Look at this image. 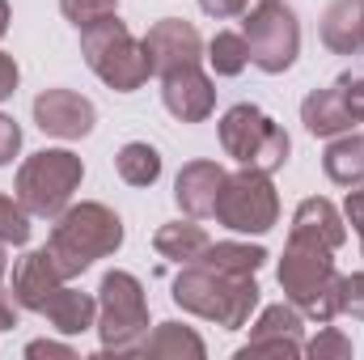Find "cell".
Listing matches in <instances>:
<instances>
[{
  "label": "cell",
  "mask_w": 364,
  "mask_h": 360,
  "mask_svg": "<svg viewBox=\"0 0 364 360\" xmlns=\"http://www.w3.org/2000/svg\"><path fill=\"white\" fill-rule=\"evenodd\" d=\"M174 301L186 314H199L225 331H242L259 309V284L255 275H229L208 263H186L174 280Z\"/></svg>",
  "instance_id": "1"
},
{
  "label": "cell",
  "mask_w": 364,
  "mask_h": 360,
  "mask_svg": "<svg viewBox=\"0 0 364 360\" xmlns=\"http://www.w3.org/2000/svg\"><path fill=\"white\" fill-rule=\"evenodd\" d=\"M123 246V221L106 208V203H68L60 216H55V229H51V259L55 268L64 271V280L81 275L85 268H93L97 259L114 255Z\"/></svg>",
  "instance_id": "2"
},
{
  "label": "cell",
  "mask_w": 364,
  "mask_h": 360,
  "mask_svg": "<svg viewBox=\"0 0 364 360\" xmlns=\"http://www.w3.org/2000/svg\"><path fill=\"white\" fill-rule=\"evenodd\" d=\"M335 250L305 242V238H288L284 259H279V288L284 297L301 309V318L314 322H331L339 314V284L343 275L335 271Z\"/></svg>",
  "instance_id": "3"
},
{
  "label": "cell",
  "mask_w": 364,
  "mask_h": 360,
  "mask_svg": "<svg viewBox=\"0 0 364 360\" xmlns=\"http://www.w3.org/2000/svg\"><path fill=\"white\" fill-rule=\"evenodd\" d=\"M81 55L93 68V77L102 85H110L114 93H136L149 77V55H144V43L132 38L127 21H119V13L102 17L81 30Z\"/></svg>",
  "instance_id": "4"
},
{
  "label": "cell",
  "mask_w": 364,
  "mask_h": 360,
  "mask_svg": "<svg viewBox=\"0 0 364 360\" xmlns=\"http://www.w3.org/2000/svg\"><path fill=\"white\" fill-rule=\"evenodd\" d=\"M220 149L237 166L275 174V170H284V162L292 153V140L267 110H259L255 102H237L220 115Z\"/></svg>",
  "instance_id": "5"
},
{
  "label": "cell",
  "mask_w": 364,
  "mask_h": 360,
  "mask_svg": "<svg viewBox=\"0 0 364 360\" xmlns=\"http://www.w3.org/2000/svg\"><path fill=\"white\" fill-rule=\"evenodd\" d=\"M81 179H85V162H81L73 149H43V153H34V157L21 162V170H17V191H13V195L26 203L30 216L55 221V216L73 203Z\"/></svg>",
  "instance_id": "6"
},
{
  "label": "cell",
  "mask_w": 364,
  "mask_h": 360,
  "mask_svg": "<svg viewBox=\"0 0 364 360\" xmlns=\"http://www.w3.org/2000/svg\"><path fill=\"white\" fill-rule=\"evenodd\" d=\"M97 335L102 352H136L149 335V301L132 271H106L97 284Z\"/></svg>",
  "instance_id": "7"
},
{
  "label": "cell",
  "mask_w": 364,
  "mask_h": 360,
  "mask_svg": "<svg viewBox=\"0 0 364 360\" xmlns=\"http://www.w3.org/2000/svg\"><path fill=\"white\" fill-rule=\"evenodd\" d=\"M242 34L250 47V64L267 77H279L301 55V21L284 0H255L242 13Z\"/></svg>",
  "instance_id": "8"
},
{
  "label": "cell",
  "mask_w": 364,
  "mask_h": 360,
  "mask_svg": "<svg viewBox=\"0 0 364 360\" xmlns=\"http://www.w3.org/2000/svg\"><path fill=\"white\" fill-rule=\"evenodd\" d=\"M212 216L233 233H267V229H275L279 195L272 186V174L250 170V166H242L237 174H225Z\"/></svg>",
  "instance_id": "9"
},
{
  "label": "cell",
  "mask_w": 364,
  "mask_h": 360,
  "mask_svg": "<svg viewBox=\"0 0 364 360\" xmlns=\"http://www.w3.org/2000/svg\"><path fill=\"white\" fill-rule=\"evenodd\" d=\"M34 123H38V132L55 136V140H81L93 132L97 110L77 90H43L34 97Z\"/></svg>",
  "instance_id": "10"
},
{
  "label": "cell",
  "mask_w": 364,
  "mask_h": 360,
  "mask_svg": "<svg viewBox=\"0 0 364 360\" xmlns=\"http://www.w3.org/2000/svg\"><path fill=\"white\" fill-rule=\"evenodd\" d=\"M301 309L288 301V305H267L250 331V344L237 348V356L250 360V356H279V360H292L305 352V339H301Z\"/></svg>",
  "instance_id": "11"
},
{
  "label": "cell",
  "mask_w": 364,
  "mask_h": 360,
  "mask_svg": "<svg viewBox=\"0 0 364 360\" xmlns=\"http://www.w3.org/2000/svg\"><path fill=\"white\" fill-rule=\"evenodd\" d=\"M140 43H144V55H149L153 77H166V73H174L182 64H199L203 60V38L182 17H161Z\"/></svg>",
  "instance_id": "12"
},
{
  "label": "cell",
  "mask_w": 364,
  "mask_h": 360,
  "mask_svg": "<svg viewBox=\"0 0 364 360\" xmlns=\"http://www.w3.org/2000/svg\"><path fill=\"white\" fill-rule=\"evenodd\" d=\"M161 102L178 123H203L216 110V90L199 64H182L161 77Z\"/></svg>",
  "instance_id": "13"
},
{
  "label": "cell",
  "mask_w": 364,
  "mask_h": 360,
  "mask_svg": "<svg viewBox=\"0 0 364 360\" xmlns=\"http://www.w3.org/2000/svg\"><path fill=\"white\" fill-rule=\"evenodd\" d=\"M9 288H13V297H17L21 309L43 314V305L64 288V271L55 268L51 250L43 246V250H30V255L17 259V268H13V284H9Z\"/></svg>",
  "instance_id": "14"
},
{
  "label": "cell",
  "mask_w": 364,
  "mask_h": 360,
  "mask_svg": "<svg viewBox=\"0 0 364 360\" xmlns=\"http://www.w3.org/2000/svg\"><path fill=\"white\" fill-rule=\"evenodd\" d=\"M288 238H305V242H318L326 250H339L343 238H348V225H343V212L322 199V195H309L296 203V216H292V229Z\"/></svg>",
  "instance_id": "15"
},
{
  "label": "cell",
  "mask_w": 364,
  "mask_h": 360,
  "mask_svg": "<svg viewBox=\"0 0 364 360\" xmlns=\"http://www.w3.org/2000/svg\"><path fill=\"white\" fill-rule=\"evenodd\" d=\"M220 182H225V170L216 162H186L174 179V203H178L186 216H212L216 208V195H220Z\"/></svg>",
  "instance_id": "16"
},
{
  "label": "cell",
  "mask_w": 364,
  "mask_h": 360,
  "mask_svg": "<svg viewBox=\"0 0 364 360\" xmlns=\"http://www.w3.org/2000/svg\"><path fill=\"white\" fill-rule=\"evenodd\" d=\"M322 43L335 55L364 51V0H331L322 13Z\"/></svg>",
  "instance_id": "17"
},
{
  "label": "cell",
  "mask_w": 364,
  "mask_h": 360,
  "mask_svg": "<svg viewBox=\"0 0 364 360\" xmlns=\"http://www.w3.org/2000/svg\"><path fill=\"white\" fill-rule=\"evenodd\" d=\"M301 123H305V132H309V136H343V132H352V127H356L335 85L314 90L305 102H301Z\"/></svg>",
  "instance_id": "18"
},
{
  "label": "cell",
  "mask_w": 364,
  "mask_h": 360,
  "mask_svg": "<svg viewBox=\"0 0 364 360\" xmlns=\"http://www.w3.org/2000/svg\"><path fill=\"white\" fill-rule=\"evenodd\" d=\"M43 314L51 318V327H55L60 335H81V331L97 327V297L64 284V288L43 305Z\"/></svg>",
  "instance_id": "19"
},
{
  "label": "cell",
  "mask_w": 364,
  "mask_h": 360,
  "mask_svg": "<svg viewBox=\"0 0 364 360\" xmlns=\"http://www.w3.org/2000/svg\"><path fill=\"white\" fill-rule=\"evenodd\" d=\"M153 246H157V255L161 259H170V263H199L203 259V250L212 246V238L203 233V225H195V216L191 221H174V225H161L157 233H153Z\"/></svg>",
  "instance_id": "20"
},
{
  "label": "cell",
  "mask_w": 364,
  "mask_h": 360,
  "mask_svg": "<svg viewBox=\"0 0 364 360\" xmlns=\"http://www.w3.org/2000/svg\"><path fill=\"white\" fill-rule=\"evenodd\" d=\"M140 356H153V360H166V356H174V360H203V339L191 331V327H182V322H161L153 335H144L140 339V348H136Z\"/></svg>",
  "instance_id": "21"
},
{
  "label": "cell",
  "mask_w": 364,
  "mask_h": 360,
  "mask_svg": "<svg viewBox=\"0 0 364 360\" xmlns=\"http://www.w3.org/2000/svg\"><path fill=\"white\" fill-rule=\"evenodd\" d=\"M322 170L339 186H364V136H356V132L335 136L331 149L322 153Z\"/></svg>",
  "instance_id": "22"
},
{
  "label": "cell",
  "mask_w": 364,
  "mask_h": 360,
  "mask_svg": "<svg viewBox=\"0 0 364 360\" xmlns=\"http://www.w3.org/2000/svg\"><path fill=\"white\" fill-rule=\"evenodd\" d=\"M114 170H119V179L127 186H153L161 179V153L153 144H144V140H132V144L119 149Z\"/></svg>",
  "instance_id": "23"
},
{
  "label": "cell",
  "mask_w": 364,
  "mask_h": 360,
  "mask_svg": "<svg viewBox=\"0 0 364 360\" xmlns=\"http://www.w3.org/2000/svg\"><path fill=\"white\" fill-rule=\"evenodd\" d=\"M199 263H208V268H216V271H229V275H255L267 263V250L250 246V242H216V246L203 250Z\"/></svg>",
  "instance_id": "24"
},
{
  "label": "cell",
  "mask_w": 364,
  "mask_h": 360,
  "mask_svg": "<svg viewBox=\"0 0 364 360\" xmlns=\"http://www.w3.org/2000/svg\"><path fill=\"white\" fill-rule=\"evenodd\" d=\"M208 64H212L216 77H237V73L250 64L246 34H237V30H216L212 43H208Z\"/></svg>",
  "instance_id": "25"
},
{
  "label": "cell",
  "mask_w": 364,
  "mask_h": 360,
  "mask_svg": "<svg viewBox=\"0 0 364 360\" xmlns=\"http://www.w3.org/2000/svg\"><path fill=\"white\" fill-rule=\"evenodd\" d=\"M0 238L9 246H26L30 242V212L17 195H4L0 191Z\"/></svg>",
  "instance_id": "26"
},
{
  "label": "cell",
  "mask_w": 364,
  "mask_h": 360,
  "mask_svg": "<svg viewBox=\"0 0 364 360\" xmlns=\"http://www.w3.org/2000/svg\"><path fill=\"white\" fill-rule=\"evenodd\" d=\"M60 13H64L77 30H85V26H93V21L119 13V0H60Z\"/></svg>",
  "instance_id": "27"
},
{
  "label": "cell",
  "mask_w": 364,
  "mask_h": 360,
  "mask_svg": "<svg viewBox=\"0 0 364 360\" xmlns=\"http://www.w3.org/2000/svg\"><path fill=\"white\" fill-rule=\"evenodd\" d=\"M305 352L314 360H348L352 356V339H343L335 327H326V331H318V339L305 344Z\"/></svg>",
  "instance_id": "28"
},
{
  "label": "cell",
  "mask_w": 364,
  "mask_h": 360,
  "mask_svg": "<svg viewBox=\"0 0 364 360\" xmlns=\"http://www.w3.org/2000/svg\"><path fill=\"white\" fill-rule=\"evenodd\" d=\"M335 90H339V97H343L352 123H364V73H343V77L335 81Z\"/></svg>",
  "instance_id": "29"
},
{
  "label": "cell",
  "mask_w": 364,
  "mask_h": 360,
  "mask_svg": "<svg viewBox=\"0 0 364 360\" xmlns=\"http://www.w3.org/2000/svg\"><path fill=\"white\" fill-rule=\"evenodd\" d=\"M339 314H352L356 322H364V271L343 275V284H339Z\"/></svg>",
  "instance_id": "30"
},
{
  "label": "cell",
  "mask_w": 364,
  "mask_h": 360,
  "mask_svg": "<svg viewBox=\"0 0 364 360\" xmlns=\"http://www.w3.org/2000/svg\"><path fill=\"white\" fill-rule=\"evenodd\" d=\"M17 153H21V127L9 115H0V166H9Z\"/></svg>",
  "instance_id": "31"
},
{
  "label": "cell",
  "mask_w": 364,
  "mask_h": 360,
  "mask_svg": "<svg viewBox=\"0 0 364 360\" xmlns=\"http://www.w3.org/2000/svg\"><path fill=\"white\" fill-rule=\"evenodd\" d=\"M250 4H255V0H199V9H203L208 17H216V21H225V17H242Z\"/></svg>",
  "instance_id": "32"
},
{
  "label": "cell",
  "mask_w": 364,
  "mask_h": 360,
  "mask_svg": "<svg viewBox=\"0 0 364 360\" xmlns=\"http://www.w3.org/2000/svg\"><path fill=\"white\" fill-rule=\"evenodd\" d=\"M343 221L360 233V246H364V186L348 191V203H343Z\"/></svg>",
  "instance_id": "33"
},
{
  "label": "cell",
  "mask_w": 364,
  "mask_h": 360,
  "mask_svg": "<svg viewBox=\"0 0 364 360\" xmlns=\"http://www.w3.org/2000/svg\"><path fill=\"white\" fill-rule=\"evenodd\" d=\"M17 81H21V73H17V60L0 51V102L17 93Z\"/></svg>",
  "instance_id": "34"
},
{
  "label": "cell",
  "mask_w": 364,
  "mask_h": 360,
  "mask_svg": "<svg viewBox=\"0 0 364 360\" xmlns=\"http://www.w3.org/2000/svg\"><path fill=\"white\" fill-rule=\"evenodd\" d=\"M17 314H21V305H17L13 288H4V284H0V331L17 327Z\"/></svg>",
  "instance_id": "35"
},
{
  "label": "cell",
  "mask_w": 364,
  "mask_h": 360,
  "mask_svg": "<svg viewBox=\"0 0 364 360\" xmlns=\"http://www.w3.org/2000/svg\"><path fill=\"white\" fill-rule=\"evenodd\" d=\"M26 356H64V360H73L77 352H73L68 344H51V339H34V344L26 348Z\"/></svg>",
  "instance_id": "36"
},
{
  "label": "cell",
  "mask_w": 364,
  "mask_h": 360,
  "mask_svg": "<svg viewBox=\"0 0 364 360\" xmlns=\"http://www.w3.org/2000/svg\"><path fill=\"white\" fill-rule=\"evenodd\" d=\"M9 21H13V13H9V0H0V38H4V30H9Z\"/></svg>",
  "instance_id": "37"
},
{
  "label": "cell",
  "mask_w": 364,
  "mask_h": 360,
  "mask_svg": "<svg viewBox=\"0 0 364 360\" xmlns=\"http://www.w3.org/2000/svg\"><path fill=\"white\" fill-rule=\"evenodd\" d=\"M4 271H9V242L0 238V284H4Z\"/></svg>",
  "instance_id": "38"
}]
</instances>
